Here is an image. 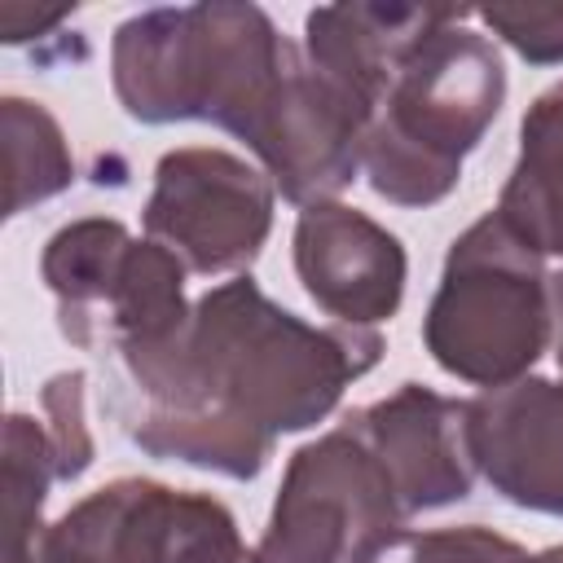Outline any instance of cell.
I'll return each instance as SVG.
<instances>
[{"label":"cell","instance_id":"obj_1","mask_svg":"<svg viewBox=\"0 0 563 563\" xmlns=\"http://www.w3.org/2000/svg\"><path fill=\"white\" fill-rule=\"evenodd\" d=\"M378 352L374 330H317L251 277H233L207 290L172 339L119 356L141 400L123 413L128 435L145 453L251 479L273 440L321 422Z\"/></svg>","mask_w":563,"mask_h":563},{"label":"cell","instance_id":"obj_2","mask_svg":"<svg viewBox=\"0 0 563 563\" xmlns=\"http://www.w3.org/2000/svg\"><path fill=\"white\" fill-rule=\"evenodd\" d=\"M132 119H211L242 136L290 202L334 198L361 167L365 119L255 4L145 9L114 31Z\"/></svg>","mask_w":563,"mask_h":563},{"label":"cell","instance_id":"obj_3","mask_svg":"<svg viewBox=\"0 0 563 563\" xmlns=\"http://www.w3.org/2000/svg\"><path fill=\"white\" fill-rule=\"evenodd\" d=\"M475 9L427 4L413 31L391 48L365 123L361 167L387 202L431 207L462 172L506 97L497 48L462 26Z\"/></svg>","mask_w":563,"mask_h":563},{"label":"cell","instance_id":"obj_4","mask_svg":"<svg viewBox=\"0 0 563 563\" xmlns=\"http://www.w3.org/2000/svg\"><path fill=\"white\" fill-rule=\"evenodd\" d=\"M422 339L431 356L479 387L515 383L550 339V286L497 211L475 220L449 251Z\"/></svg>","mask_w":563,"mask_h":563},{"label":"cell","instance_id":"obj_5","mask_svg":"<svg viewBox=\"0 0 563 563\" xmlns=\"http://www.w3.org/2000/svg\"><path fill=\"white\" fill-rule=\"evenodd\" d=\"M44 282L62 330L92 352L132 356L172 339L185 312V264L163 242H132L119 220H75L48 238Z\"/></svg>","mask_w":563,"mask_h":563},{"label":"cell","instance_id":"obj_6","mask_svg":"<svg viewBox=\"0 0 563 563\" xmlns=\"http://www.w3.org/2000/svg\"><path fill=\"white\" fill-rule=\"evenodd\" d=\"M409 519L361 413L290 457L255 563H347Z\"/></svg>","mask_w":563,"mask_h":563},{"label":"cell","instance_id":"obj_7","mask_svg":"<svg viewBox=\"0 0 563 563\" xmlns=\"http://www.w3.org/2000/svg\"><path fill=\"white\" fill-rule=\"evenodd\" d=\"M273 220L268 180L224 150H176L154 172L145 229L194 273L246 268Z\"/></svg>","mask_w":563,"mask_h":563},{"label":"cell","instance_id":"obj_8","mask_svg":"<svg viewBox=\"0 0 563 563\" xmlns=\"http://www.w3.org/2000/svg\"><path fill=\"white\" fill-rule=\"evenodd\" d=\"M466 444L501 497L563 515V383L519 378L466 400Z\"/></svg>","mask_w":563,"mask_h":563},{"label":"cell","instance_id":"obj_9","mask_svg":"<svg viewBox=\"0 0 563 563\" xmlns=\"http://www.w3.org/2000/svg\"><path fill=\"white\" fill-rule=\"evenodd\" d=\"M295 268L303 290L343 325L369 330L391 317L405 295L400 242L339 202H312L295 229Z\"/></svg>","mask_w":563,"mask_h":563},{"label":"cell","instance_id":"obj_10","mask_svg":"<svg viewBox=\"0 0 563 563\" xmlns=\"http://www.w3.org/2000/svg\"><path fill=\"white\" fill-rule=\"evenodd\" d=\"M374 449L383 453L409 515L462 501L471 493L466 405L405 383L396 396L356 409Z\"/></svg>","mask_w":563,"mask_h":563},{"label":"cell","instance_id":"obj_11","mask_svg":"<svg viewBox=\"0 0 563 563\" xmlns=\"http://www.w3.org/2000/svg\"><path fill=\"white\" fill-rule=\"evenodd\" d=\"M180 519L185 493L114 479L40 537L35 563H176Z\"/></svg>","mask_w":563,"mask_h":563},{"label":"cell","instance_id":"obj_12","mask_svg":"<svg viewBox=\"0 0 563 563\" xmlns=\"http://www.w3.org/2000/svg\"><path fill=\"white\" fill-rule=\"evenodd\" d=\"M501 224L537 255H563V84L541 92L519 128V163L497 202Z\"/></svg>","mask_w":563,"mask_h":563},{"label":"cell","instance_id":"obj_13","mask_svg":"<svg viewBox=\"0 0 563 563\" xmlns=\"http://www.w3.org/2000/svg\"><path fill=\"white\" fill-rule=\"evenodd\" d=\"M4 163H9V216L70 185L75 163L62 145L53 114L40 101L4 97Z\"/></svg>","mask_w":563,"mask_h":563},{"label":"cell","instance_id":"obj_14","mask_svg":"<svg viewBox=\"0 0 563 563\" xmlns=\"http://www.w3.org/2000/svg\"><path fill=\"white\" fill-rule=\"evenodd\" d=\"M57 475L53 440L40 422L13 413L4 427V519H9V563H35L40 550V506L48 479Z\"/></svg>","mask_w":563,"mask_h":563},{"label":"cell","instance_id":"obj_15","mask_svg":"<svg viewBox=\"0 0 563 563\" xmlns=\"http://www.w3.org/2000/svg\"><path fill=\"white\" fill-rule=\"evenodd\" d=\"M347 563H563V550L528 554L515 541L471 523V528H440V532H387L361 545Z\"/></svg>","mask_w":563,"mask_h":563},{"label":"cell","instance_id":"obj_16","mask_svg":"<svg viewBox=\"0 0 563 563\" xmlns=\"http://www.w3.org/2000/svg\"><path fill=\"white\" fill-rule=\"evenodd\" d=\"M176 563H255V554H246L238 523L220 501H211L202 493H185Z\"/></svg>","mask_w":563,"mask_h":563},{"label":"cell","instance_id":"obj_17","mask_svg":"<svg viewBox=\"0 0 563 563\" xmlns=\"http://www.w3.org/2000/svg\"><path fill=\"white\" fill-rule=\"evenodd\" d=\"M475 13L528 62H563V4H484Z\"/></svg>","mask_w":563,"mask_h":563},{"label":"cell","instance_id":"obj_18","mask_svg":"<svg viewBox=\"0 0 563 563\" xmlns=\"http://www.w3.org/2000/svg\"><path fill=\"white\" fill-rule=\"evenodd\" d=\"M44 405L48 413L57 418L48 440H53V453H57V479H75L88 462H92V440L84 431V374H57L44 391Z\"/></svg>","mask_w":563,"mask_h":563},{"label":"cell","instance_id":"obj_19","mask_svg":"<svg viewBox=\"0 0 563 563\" xmlns=\"http://www.w3.org/2000/svg\"><path fill=\"white\" fill-rule=\"evenodd\" d=\"M70 18V9H48V13H31V9H22V4H0V26H4V40L9 44H18V40H26L31 31H44V26H57V22H66Z\"/></svg>","mask_w":563,"mask_h":563},{"label":"cell","instance_id":"obj_20","mask_svg":"<svg viewBox=\"0 0 563 563\" xmlns=\"http://www.w3.org/2000/svg\"><path fill=\"white\" fill-rule=\"evenodd\" d=\"M550 303H554V317H559V334H554V356H559V365H563V273L559 277H550Z\"/></svg>","mask_w":563,"mask_h":563}]
</instances>
